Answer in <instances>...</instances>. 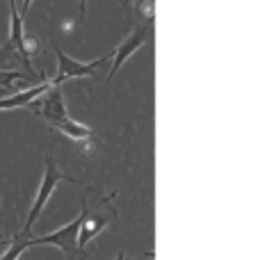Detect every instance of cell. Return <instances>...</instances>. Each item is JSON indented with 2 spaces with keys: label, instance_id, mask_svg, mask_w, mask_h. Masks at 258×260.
I'll use <instances>...</instances> for the list:
<instances>
[{
  "label": "cell",
  "instance_id": "6da1fadb",
  "mask_svg": "<svg viewBox=\"0 0 258 260\" xmlns=\"http://www.w3.org/2000/svg\"><path fill=\"white\" fill-rule=\"evenodd\" d=\"M39 101H41V108L37 110V114L53 130L62 133L64 137L73 139V142H87V139H91V135H94L91 128H87L85 123H78L76 119L69 117L67 108H64L62 85H50L46 96L41 94Z\"/></svg>",
  "mask_w": 258,
  "mask_h": 260
},
{
  "label": "cell",
  "instance_id": "8992f818",
  "mask_svg": "<svg viewBox=\"0 0 258 260\" xmlns=\"http://www.w3.org/2000/svg\"><path fill=\"white\" fill-rule=\"evenodd\" d=\"M149 32H151V23H146V25H137L135 30L121 41V46H119L112 55V69H110V73H108V80H112L114 73L121 69V64L126 62L133 53H137V50L144 46V41L149 39Z\"/></svg>",
  "mask_w": 258,
  "mask_h": 260
},
{
  "label": "cell",
  "instance_id": "7c38bea8",
  "mask_svg": "<svg viewBox=\"0 0 258 260\" xmlns=\"http://www.w3.org/2000/svg\"><path fill=\"white\" fill-rule=\"evenodd\" d=\"M85 3H87V0H80V9H82V12H85Z\"/></svg>",
  "mask_w": 258,
  "mask_h": 260
},
{
  "label": "cell",
  "instance_id": "ba28073f",
  "mask_svg": "<svg viewBox=\"0 0 258 260\" xmlns=\"http://www.w3.org/2000/svg\"><path fill=\"white\" fill-rule=\"evenodd\" d=\"M30 238H32V233H25V231L16 233L12 238V242H9V247L0 253V260H18L25 253V249L30 247Z\"/></svg>",
  "mask_w": 258,
  "mask_h": 260
},
{
  "label": "cell",
  "instance_id": "30bf717a",
  "mask_svg": "<svg viewBox=\"0 0 258 260\" xmlns=\"http://www.w3.org/2000/svg\"><path fill=\"white\" fill-rule=\"evenodd\" d=\"M9 7H12V16H14V14H18V9H16V3H14V0H9Z\"/></svg>",
  "mask_w": 258,
  "mask_h": 260
},
{
  "label": "cell",
  "instance_id": "3957f363",
  "mask_svg": "<svg viewBox=\"0 0 258 260\" xmlns=\"http://www.w3.org/2000/svg\"><path fill=\"white\" fill-rule=\"evenodd\" d=\"M64 180H67V183H73L71 176H67L62 169H59V165H57V160H55L53 153H48V155H46L44 178H41V185H39V189H37V197H35V201H32V208H30V215H27V219H25V226H23L25 233H32V226H35V221L39 219V215H41V210H44V206L48 203L50 194H53L55 187H57L59 183H64Z\"/></svg>",
  "mask_w": 258,
  "mask_h": 260
},
{
  "label": "cell",
  "instance_id": "9c48e42d",
  "mask_svg": "<svg viewBox=\"0 0 258 260\" xmlns=\"http://www.w3.org/2000/svg\"><path fill=\"white\" fill-rule=\"evenodd\" d=\"M30 5H32V0H23V9H21V18L25 16V12L30 9Z\"/></svg>",
  "mask_w": 258,
  "mask_h": 260
},
{
  "label": "cell",
  "instance_id": "277c9868",
  "mask_svg": "<svg viewBox=\"0 0 258 260\" xmlns=\"http://www.w3.org/2000/svg\"><path fill=\"white\" fill-rule=\"evenodd\" d=\"M80 224H82V210H80V215L71 221V224L57 229L55 233L41 235V238H30V247H35V244H53V247H57L59 251L67 256V260H82V258H87L85 247H80V242H78Z\"/></svg>",
  "mask_w": 258,
  "mask_h": 260
},
{
  "label": "cell",
  "instance_id": "5b68a950",
  "mask_svg": "<svg viewBox=\"0 0 258 260\" xmlns=\"http://www.w3.org/2000/svg\"><path fill=\"white\" fill-rule=\"evenodd\" d=\"M55 55H57V76H55V80L50 82V85H64V82L71 80V78L96 76L99 67L108 64L110 59H112L114 53L103 55V57L94 59V62H78V59H73V57H69V55H64L62 48H57V46H55Z\"/></svg>",
  "mask_w": 258,
  "mask_h": 260
},
{
  "label": "cell",
  "instance_id": "7a4b0ae2",
  "mask_svg": "<svg viewBox=\"0 0 258 260\" xmlns=\"http://www.w3.org/2000/svg\"><path fill=\"white\" fill-rule=\"evenodd\" d=\"M114 197H117V192H110L108 197L99 203L96 210H89V208H87V199H82L80 201V206H82V224H80V233H78V242H80V247H87V244H89L91 240L101 233V231L108 229V226L117 219V208L112 206Z\"/></svg>",
  "mask_w": 258,
  "mask_h": 260
},
{
  "label": "cell",
  "instance_id": "52a82bcc",
  "mask_svg": "<svg viewBox=\"0 0 258 260\" xmlns=\"http://www.w3.org/2000/svg\"><path fill=\"white\" fill-rule=\"evenodd\" d=\"M50 89V82H44V85L30 87V89L21 91V94L7 96V99H0V110H16V108H25V105H32L41 94Z\"/></svg>",
  "mask_w": 258,
  "mask_h": 260
},
{
  "label": "cell",
  "instance_id": "8fae6325",
  "mask_svg": "<svg viewBox=\"0 0 258 260\" xmlns=\"http://www.w3.org/2000/svg\"><path fill=\"white\" fill-rule=\"evenodd\" d=\"M114 260H128V258H126V256H123V253H119V256H117V258H114Z\"/></svg>",
  "mask_w": 258,
  "mask_h": 260
}]
</instances>
